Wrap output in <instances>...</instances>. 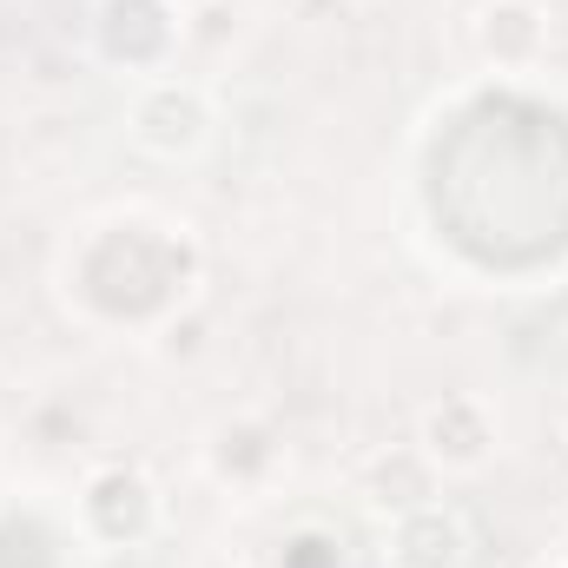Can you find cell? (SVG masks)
<instances>
[{
    "label": "cell",
    "instance_id": "6",
    "mask_svg": "<svg viewBox=\"0 0 568 568\" xmlns=\"http://www.w3.org/2000/svg\"><path fill=\"white\" fill-rule=\"evenodd\" d=\"M476 40H483V53H489L496 67H536V53H542V40H549V20H542L536 0H496V7L483 13Z\"/></svg>",
    "mask_w": 568,
    "mask_h": 568
},
{
    "label": "cell",
    "instance_id": "1",
    "mask_svg": "<svg viewBox=\"0 0 568 568\" xmlns=\"http://www.w3.org/2000/svg\"><path fill=\"white\" fill-rule=\"evenodd\" d=\"M133 140L159 159H192L199 145L212 140V106L199 87L185 80H145L133 100Z\"/></svg>",
    "mask_w": 568,
    "mask_h": 568
},
{
    "label": "cell",
    "instance_id": "2",
    "mask_svg": "<svg viewBox=\"0 0 568 568\" xmlns=\"http://www.w3.org/2000/svg\"><path fill=\"white\" fill-rule=\"evenodd\" d=\"M80 529L106 549H133L159 529V496L140 469H100L80 496Z\"/></svg>",
    "mask_w": 568,
    "mask_h": 568
},
{
    "label": "cell",
    "instance_id": "4",
    "mask_svg": "<svg viewBox=\"0 0 568 568\" xmlns=\"http://www.w3.org/2000/svg\"><path fill=\"white\" fill-rule=\"evenodd\" d=\"M469 549H476V536L449 503H417V509L390 516V536H384L390 568H463Z\"/></svg>",
    "mask_w": 568,
    "mask_h": 568
},
{
    "label": "cell",
    "instance_id": "8",
    "mask_svg": "<svg viewBox=\"0 0 568 568\" xmlns=\"http://www.w3.org/2000/svg\"><path fill=\"white\" fill-rule=\"evenodd\" d=\"M562 562H568V556H562Z\"/></svg>",
    "mask_w": 568,
    "mask_h": 568
},
{
    "label": "cell",
    "instance_id": "3",
    "mask_svg": "<svg viewBox=\"0 0 568 568\" xmlns=\"http://www.w3.org/2000/svg\"><path fill=\"white\" fill-rule=\"evenodd\" d=\"M93 40L113 67L159 80V67L172 53V13H165V0H100L93 7Z\"/></svg>",
    "mask_w": 568,
    "mask_h": 568
},
{
    "label": "cell",
    "instance_id": "5",
    "mask_svg": "<svg viewBox=\"0 0 568 568\" xmlns=\"http://www.w3.org/2000/svg\"><path fill=\"white\" fill-rule=\"evenodd\" d=\"M429 469H483L496 456V417L483 397H443L424 417V443Z\"/></svg>",
    "mask_w": 568,
    "mask_h": 568
},
{
    "label": "cell",
    "instance_id": "7",
    "mask_svg": "<svg viewBox=\"0 0 568 568\" xmlns=\"http://www.w3.org/2000/svg\"><path fill=\"white\" fill-rule=\"evenodd\" d=\"M542 568H568V562H542Z\"/></svg>",
    "mask_w": 568,
    "mask_h": 568
}]
</instances>
